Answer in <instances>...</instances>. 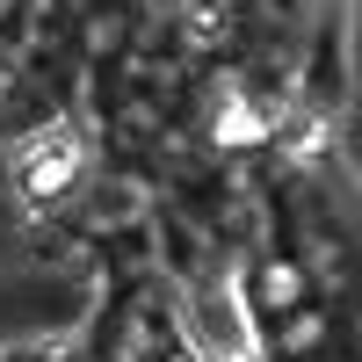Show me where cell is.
Here are the masks:
<instances>
[{"mask_svg":"<svg viewBox=\"0 0 362 362\" xmlns=\"http://www.w3.org/2000/svg\"><path fill=\"white\" fill-rule=\"evenodd\" d=\"M73 167H80V145L66 131H44L37 145H29V160H22V181L44 196V189H58V181H73Z\"/></svg>","mask_w":362,"mask_h":362,"instance_id":"cell-1","label":"cell"},{"mask_svg":"<svg viewBox=\"0 0 362 362\" xmlns=\"http://www.w3.org/2000/svg\"><path fill=\"white\" fill-rule=\"evenodd\" d=\"M203 326H210L203 348L218 355V362H239V355H247V341H239V312H232L225 290H203Z\"/></svg>","mask_w":362,"mask_h":362,"instance_id":"cell-2","label":"cell"}]
</instances>
